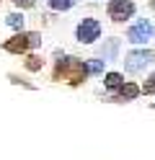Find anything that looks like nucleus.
Masks as SVG:
<instances>
[{"instance_id": "423d86ee", "label": "nucleus", "mask_w": 155, "mask_h": 160, "mask_svg": "<svg viewBox=\"0 0 155 160\" xmlns=\"http://www.w3.org/2000/svg\"><path fill=\"white\" fill-rule=\"evenodd\" d=\"M134 13V3L132 0H111L109 3V16L114 21H124V18H129Z\"/></svg>"}, {"instance_id": "dca6fc26", "label": "nucleus", "mask_w": 155, "mask_h": 160, "mask_svg": "<svg viewBox=\"0 0 155 160\" xmlns=\"http://www.w3.org/2000/svg\"><path fill=\"white\" fill-rule=\"evenodd\" d=\"M150 5H152V8H155V0H152V3H150Z\"/></svg>"}, {"instance_id": "1a4fd4ad", "label": "nucleus", "mask_w": 155, "mask_h": 160, "mask_svg": "<svg viewBox=\"0 0 155 160\" xmlns=\"http://www.w3.org/2000/svg\"><path fill=\"white\" fill-rule=\"evenodd\" d=\"M72 3H75V0H49V5L54 8V11H67V8H72Z\"/></svg>"}, {"instance_id": "39448f33", "label": "nucleus", "mask_w": 155, "mask_h": 160, "mask_svg": "<svg viewBox=\"0 0 155 160\" xmlns=\"http://www.w3.org/2000/svg\"><path fill=\"white\" fill-rule=\"evenodd\" d=\"M152 52H147V49H142V52H132L127 57V72H140V70H145L150 62H152Z\"/></svg>"}, {"instance_id": "f8f14e48", "label": "nucleus", "mask_w": 155, "mask_h": 160, "mask_svg": "<svg viewBox=\"0 0 155 160\" xmlns=\"http://www.w3.org/2000/svg\"><path fill=\"white\" fill-rule=\"evenodd\" d=\"M8 26H13V28H21V26H23V16H18V13L8 16Z\"/></svg>"}, {"instance_id": "0eeeda50", "label": "nucleus", "mask_w": 155, "mask_h": 160, "mask_svg": "<svg viewBox=\"0 0 155 160\" xmlns=\"http://www.w3.org/2000/svg\"><path fill=\"white\" fill-rule=\"evenodd\" d=\"M116 52H119V39H109L101 49V57L103 59H116Z\"/></svg>"}, {"instance_id": "20e7f679", "label": "nucleus", "mask_w": 155, "mask_h": 160, "mask_svg": "<svg viewBox=\"0 0 155 160\" xmlns=\"http://www.w3.org/2000/svg\"><path fill=\"white\" fill-rule=\"evenodd\" d=\"M127 39L134 44H145V42H150L152 39V23L150 21H140V23H134L129 31H127Z\"/></svg>"}, {"instance_id": "9b49d317", "label": "nucleus", "mask_w": 155, "mask_h": 160, "mask_svg": "<svg viewBox=\"0 0 155 160\" xmlns=\"http://www.w3.org/2000/svg\"><path fill=\"white\" fill-rule=\"evenodd\" d=\"M41 65H44V59H39L36 54H31V57L26 59V67H28V70H41Z\"/></svg>"}, {"instance_id": "2eb2a0df", "label": "nucleus", "mask_w": 155, "mask_h": 160, "mask_svg": "<svg viewBox=\"0 0 155 160\" xmlns=\"http://www.w3.org/2000/svg\"><path fill=\"white\" fill-rule=\"evenodd\" d=\"M88 70H90V72H101V62H90Z\"/></svg>"}, {"instance_id": "ddd939ff", "label": "nucleus", "mask_w": 155, "mask_h": 160, "mask_svg": "<svg viewBox=\"0 0 155 160\" xmlns=\"http://www.w3.org/2000/svg\"><path fill=\"white\" fill-rule=\"evenodd\" d=\"M142 91H145V93H152V91H155V75L147 80V83H145V88H142Z\"/></svg>"}, {"instance_id": "f257e3e1", "label": "nucleus", "mask_w": 155, "mask_h": 160, "mask_svg": "<svg viewBox=\"0 0 155 160\" xmlns=\"http://www.w3.org/2000/svg\"><path fill=\"white\" fill-rule=\"evenodd\" d=\"M85 75H88L85 62H83V59H75V57L59 59L57 67H54V78H57V80L62 78V80H67V83H72V85L83 83V80H85Z\"/></svg>"}, {"instance_id": "9d476101", "label": "nucleus", "mask_w": 155, "mask_h": 160, "mask_svg": "<svg viewBox=\"0 0 155 160\" xmlns=\"http://www.w3.org/2000/svg\"><path fill=\"white\" fill-rule=\"evenodd\" d=\"M106 85H109V88H119V85H121V75H119V72H109V75H106Z\"/></svg>"}, {"instance_id": "f03ea898", "label": "nucleus", "mask_w": 155, "mask_h": 160, "mask_svg": "<svg viewBox=\"0 0 155 160\" xmlns=\"http://www.w3.org/2000/svg\"><path fill=\"white\" fill-rule=\"evenodd\" d=\"M39 44H41L39 34H16L13 39H8V42H5V52L21 54V52H26L28 47H39Z\"/></svg>"}, {"instance_id": "7ed1b4c3", "label": "nucleus", "mask_w": 155, "mask_h": 160, "mask_svg": "<svg viewBox=\"0 0 155 160\" xmlns=\"http://www.w3.org/2000/svg\"><path fill=\"white\" fill-rule=\"evenodd\" d=\"M98 36H101V23L96 21V18H85V21L78 26V42H83V44H93Z\"/></svg>"}, {"instance_id": "6e6552de", "label": "nucleus", "mask_w": 155, "mask_h": 160, "mask_svg": "<svg viewBox=\"0 0 155 160\" xmlns=\"http://www.w3.org/2000/svg\"><path fill=\"white\" fill-rule=\"evenodd\" d=\"M137 93H140L137 85H132V83H129V85H121V98H127V101H132Z\"/></svg>"}, {"instance_id": "4468645a", "label": "nucleus", "mask_w": 155, "mask_h": 160, "mask_svg": "<svg viewBox=\"0 0 155 160\" xmlns=\"http://www.w3.org/2000/svg\"><path fill=\"white\" fill-rule=\"evenodd\" d=\"M13 3H16V5H23V8H26V5H34L36 0H13Z\"/></svg>"}]
</instances>
